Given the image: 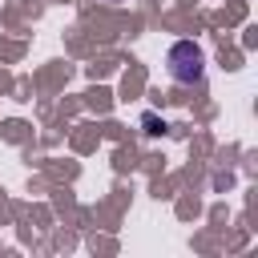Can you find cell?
Wrapping results in <instances>:
<instances>
[{"instance_id":"6da1fadb","label":"cell","mask_w":258,"mask_h":258,"mask_svg":"<svg viewBox=\"0 0 258 258\" xmlns=\"http://www.w3.org/2000/svg\"><path fill=\"white\" fill-rule=\"evenodd\" d=\"M165 64H169V81L173 85H202V77H206V52L194 40H177L169 48Z\"/></svg>"},{"instance_id":"7a4b0ae2","label":"cell","mask_w":258,"mask_h":258,"mask_svg":"<svg viewBox=\"0 0 258 258\" xmlns=\"http://www.w3.org/2000/svg\"><path fill=\"white\" fill-rule=\"evenodd\" d=\"M105 4H129V0H105Z\"/></svg>"}]
</instances>
